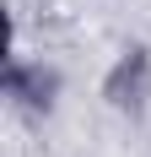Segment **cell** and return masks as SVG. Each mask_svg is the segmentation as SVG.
I'll list each match as a JSON object with an SVG mask.
<instances>
[{"label":"cell","instance_id":"cell-1","mask_svg":"<svg viewBox=\"0 0 151 157\" xmlns=\"http://www.w3.org/2000/svg\"><path fill=\"white\" fill-rule=\"evenodd\" d=\"M0 92L16 114H54L60 103V71L43 60H22V54H6L0 60Z\"/></svg>","mask_w":151,"mask_h":157},{"label":"cell","instance_id":"cell-2","mask_svg":"<svg viewBox=\"0 0 151 157\" xmlns=\"http://www.w3.org/2000/svg\"><path fill=\"white\" fill-rule=\"evenodd\" d=\"M103 103L113 114H146L151 103V49L146 44H130L113 54V65L103 76Z\"/></svg>","mask_w":151,"mask_h":157}]
</instances>
